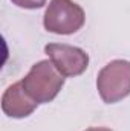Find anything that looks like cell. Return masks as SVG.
Returning a JSON list of instances; mask_svg holds the SVG:
<instances>
[{
	"label": "cell",
	"mask_w": 130,
	"mask_h": 131,
	"mask_svg": "<svg viewBox=\"0 0 130 131\" xmlns=\"http://www.w3.org/2000/svg\"><path fill=\"white\" fill-rule=\"evenodd\" d=\"M63 84L64 76L58 72L51 60L34 64L28 75L22 79L23 89L37 104L51 102L60 93Z\"/></svg>",
	"instance_id": "1"
},
{
	"label": "cell",
	"mask_w": 130,
	"mask_h": 131,
	"mask_svg": "<svg viewBox=\"0 0 130 131\" xmlns=\"http://www.w3.org/2000/svg\"><path fill=\"white\" fill-rule=\"evenodd\" d=\"M97 89L106 104H115L130 95V61L115 60L101 69Z\"/></svg>",
	"instance_id": "2"
},
{
	"label": "cell",
	"mask_w": 130,
	"mask_h": 131,
	"mask_svg": "<svg viewBox=\"0 0 130 131\" xmlns=\"http://www.w3.org/2000/svg\"><path fill=\"white\" fill-rule=\"evenodd\" d=\"M86 21L84 11L72 0H51L44 12V28L48 32L69 35L83 28Z\"/></svg>",
	"instance_id": "3"
},
{
	"label": "cell",
	"mask_w": 130,
	"mask_h": 131,
	"mask_svg": "<svg viewBox=\"0 0 130 131\" xmlns=\"http://www.w3.org/2000/svg\"><path fill=\"white\" fill-rule=\"evenodd\" d=\"M44 52L63 76H78L89 66L87 53L69 44L51 43L44 47Z\"/></svg>",
	"instance_id": "4"
},
{
	"label": "cell",
	"mask_w": 130,
	"mask_h": 131,
	"mask_svg": "<svg viewBox=\"0 0 130 131\" xmlns=\"http://www.w3.org/2000/svg\"><path fill=\"white\" fill-rule=\"evenodd\" d=\"M37 102L34 101L20 82H15L12 85H9L2 98V108L3 113L9 117H15V119H22V117H28L29 114H32V111L37 108Z\"/></svg>",
	"instance_id": "5"
},
{
	"label": "cell",
	"mask_w": 130,
	"mask_h": 131,
	"mask_svg": "<svg viewBox=\"0 0 130 131\" xmlns=\"http://www.w3.org/2000/svg\"><path fill=\"white\" fill-rule=\"evenodd\" d=\"M11 2L18 8H25V9H37L46 3V0H11Z\"/></svg>",
	"instance_id": "6"
},
{
	"label": "cell",
	"mask_w": 130,
	"mask_h": 131,
	"mask_svg": "<svg viewBox=\"0 0 130 131\" xmlns=\"http://www.w3.org/2000/svg\"><path fill=\"white\" fill-rule=\"evenodd\" d=\"M86 131H112V130H109V128H89Z\"/></svg>",
	"instance_id": "7"
}]
</instances>
